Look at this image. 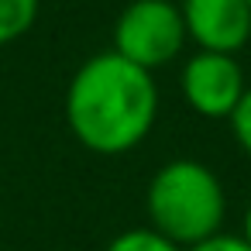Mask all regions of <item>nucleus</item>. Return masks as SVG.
Instances as JSON below:
<instances>
[{
    "mask_svg": "<svg viewBox=\"0 0 251 251\" xmlns=\"http://www.w3.org/2000/svg\"><path fill=\"white\" fill-rule=\"evenodd\" d=\"M182 86V100L193 114L206 117V121H227L237 107V100L244 97L248 83L241 73V62L234 55H220V52H193L182 66L179 76Z\"/></svg>",
    "mask_w": 251,
    "mask_h": 251,
    "instance_id": "20e7f679",
    "label": "nucleus"
},
{
    "mask_svg": "<svg viewBox=\"0 0 251 251\" xmlns=\"http://www.w3.org/2000/svg\"><path fill=\"white\" fill-rule=\"evenodd\" d=\"M241 237L251 244V203H248V210H244V220H241Z\"/></svg>",
    "mask_w": 251,
    "mask_h": 251,
    "instance_id": "9d476101",
    "label": "nucleus"
},
{
    "mask_svg": "<svg viewBox=\"0 0 251 251\" xmlns=\"http://www.w3.org/2000/svg\"><path fill=\"white\" fill-rule=\"evenodd\" d=\"M158 117V86L148 69L121 59L114 49L90 55L66 90V124L76 141L97 155L138 148Z\"/></svg>",
    "mask_w": 251,
    "mask_h": 251,
    "instance_id": "f257e3e1",
    "label": "nucleus"
},
{
    "mask_svg": "<svg viewBox=\"0 0 251 251\" xmlns=\"http://www.w3.org/2000/svg\"><path fill=\"white\" fill-rule=\"evenodd\" d=\"M179 14L186 25V38L200 52L237 55L251 42L248 0H182Z\"/></svg>",
    "mask_w": 251,
    "mask_h": 251,
    "instance_id": "39448f33",
    "label": "nucleus"
},
{
    "mask_svg": "<svg viewBox=\"0 0 251 251\" xmlns=\"http://www.w3.org/2000/svg\"><path fill=\"white\" fill-rule=\"evenodd\" d=\"M103 251H182V248L172 244L169 237H162L155 227H131V230L110 237V244Z\"/></svg>",
    "mask_w": 251,
    "mask_h": 251,
    "instance_id": "0eeeda50",
    "label": "nucleus"
},
{
    "mask_svg": "<svg viewBox=\"0 0 251 251\" xmlns=\"http://www.w3.org/2000/svg\"><path fill=\"white\" fill-rule=\"evenodd\" d=\"M186 251H251V244L241 234H224L220 230V234H213V237H206V241H200Z\"/></svg>",
    "mask_w": 251,
    "mask_h": 251,
    "instance_id": "1a4fd4ad",
    "label": "nucleus"
},
{
    "mask_svg": "<svg viewBox=\"0 0 251 251\" xmlns=\"http://www.w3.org/2000/svg\"><path fill=\"white\" fill-rule=\"evenodd\" d=\"M42 0H0V45L18 42L38 21Z\"/></svg>",
    "mask_w": 251,
    "mask_h": 251,
    "instance_id": "423d86ee",
    "label": "nucleus"
},
{
    "mask_svg": "<svg viewBox=\"0 0 251 251\" xmlns=\"http://www.w3.org/2000/svg\"><path fill=\"white\" fill-rule=\"evenodd\" d=\"M145 210L151 217V227L186 251L220 234L227 217V196L210 165L196 158H172L151 176Z\"/></svg>",
    "mask_w": 251,
    "mask_h": 251,
    "instance_id": "f03ea898",
    "label": "nucleus"
},
{
    "mask_svg": "<svg viewBox=\"0 0 251 251\" xmlns=\"http://www.w3.org/2000/svg\"><path fill=\"white\" fill-rule=\"evenodd\" d=\"M186 42V25L172 0H131L114 25V52L148 73L169 66Z\"/></svg>",
    "mask_w": 251,
    "mask_h": 251,
    "instance_id": "7ed1b4c3",
    "label": "nucleus"
},
{
    "mask_svg": "<svg viewBox=\"0 0 251 251\" xmlns=\"http://www.w3.org/2000/svg\"><path fill=\"white\" fill-rule=\"evenodd\" d=\"M248 4H251V0H248Z\"/></svg>",
    "mask_w": 251,
    "mask_h": 251,
    "instance_id": "9b49d317",
    "label": "nucleus"
},
{
    "mask_svg": "<svg viewBox=\"0 0 251 251\" xmlns=\"http://www.w3.org/2000/svg\"><path fill=\"white\" fill-rule=\"evenodd\" d=\"M227 121H230V131H234L241 151L251 155V86L244 90V97L237 100V107H234V114H230Z\"/></svg>",
    "mask_w": 251,
    "mask_h": 251,
    "instance_id": "6e6552de",
    "label": "nucleus"
}]
</instances>
